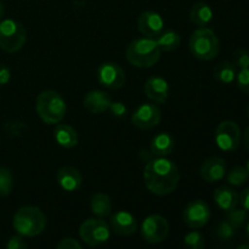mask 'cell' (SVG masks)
Masks as SVG:
<instances>
[{"instance_id": "1", "label": "cell", "mask_w": 249, "mask_h": 249, "mask_svg": "<svg viewBox=\"0 0 249 249\" xmlns=\"http://www.w3.org/2000/svg\"><path fill=\"white\" fill-rule=\"evenodd\" d=\"M143 181L150 192L156 196H168L177 190L180 173L177 164L165 157H157L146 163Z\"/></svg>"}, {"instance_id": "2", "label": "cell", "mask_w": 249, "mask_h": 249, "mask_svg": "<svg viewBox=\"0 0 249 249\" xmlns=\"http://www.w3.org/2000/svg\"><path fill=\"white\" fill-rule=\"evenodd\" d=\"M160 46L153 38H138L134 39L125 50V57L130 65L138 68H151L160 58Z\"/></svg>"}, {"instance_id": "3", "label": "cell", "mask_w": 249, "mask_h": 249, "mask_svg": "<svg viewBox=\"0 0 249 249\" xmlns=\"http://www.w3.org/2000/svg\"><path fill=\"white\" fill-rule=\"evenodd\" d=\"M46 216L40 208L36 206H26L17 209L14 215L12 225L15 231L23 237H36L46 228Z\"/></svg>"}, {"instance_id": "4", "label": "cell", "mask_w": 249, "mask_h": 249, "mask_svg": "<svg viewBox=\"0 0 249 249\" xmlns=\"http://www.w3.org/2000/svg\"><path fill=\"white\" fill-rule=\"evenodd\" d=\"M36 111L46 124H58L67 112V104L56 90H44L36 100Z\"/></svg>"}, {"instance_id": "5", "label": "cell", "mask_w": 249, "mask_h": 249, "mask_svg": "<svg viewBox=\"0 0 249 249\" xmlns=\"http://www.w3.org/2000/svg\"><path fill=\"white\" fill-rule=\"evenodd\" d=\"M190 53L201 61H212L220 51V43L215 32L208 27H202L192 32L189 39Z\"/></svg>"}, {"instance_id": "6", "label": "cell", "mask_w": 249, "mask_h": 249, "mask_svg": "<svg viewBox=\"0 0 249 249\" xmlns=\"http://www.w3.org/2000/svg\"><path fill=\"white\" fill-rule=\"evenodd\" d=\"M27 41V31L23 24L15 19L0 21V49L9 53H17Z\"/></svg>"}, {"instance_id": "7", "label": "cell", "mask_w": 249, "mask_h": 249, "mask_svg": "<svg viewBox=\"0 0 249 249\" xmlns=\"http://www.w3.org/2000/svg\"><path fill=\"white\" fill-rule=\"evenodd\" d=\"M79 236L90 247H99L109 240L111 229L104 219H88L80 225Z\"/></svg>"}, {"instance_id": "8", "label": "cell", "mask_w": 249, "mask_h": 249, "mask_svg": "<svg viewBox=\"0 0 249 249\" xmlns=\"http://www.w3.org/2000/svg\"><path fill=\"white\" fill-rule=\"evenodd\" d=\"M169 235V223L160 214L148 215L141 224V236L148 243H160Z\"/></svg>"}, {"instance_id": "9", "label": "cell", "mask_w": 249, "mask_h": 249, "mask_svg": "<svg viewBox=\"0 0 249 249\" xmlns=\"http://www.w3.org/2000/svg\"><path fill=\"white\" fill-rule=\"evenodd\" d=\"M242 133L238 124L233 121H224L215 130V143L221 151L230 152L238 148Z\"/></svg>"}, {"instance_id": "10", "label": "cell", "mask_w": 249, "mask_h": 249, "mask_svg": "<svg viewBox=\"0 0 249 249\" xmlns=\"http://www.w3.org/2000/svg\"><path fill=\"white\" fill-rule=\"evenodd\" d=\"M211 215L208 203L203 199H195L185 207L182 219L190 229H201L208 224Z\"/></svg>"}, {"instance_id": "11", "label": "cell", "mask_w": 249, "mask_h": 249, "mask_svg": "<svg viewBox=\"0 0 249 249\" xmlns=\"http://www.w3.org/2000/svg\"><path fill=\"white\" fill-rule=\"evenodd\" d=\"M97 82L102 87L111 90H118L125 84V72L116 62H104L96 71Z\"/></svg>"}, {"instance_id": "12", "label": "cell", "mask_w": 249, "mask_h": 249, "mask_svg": "<svg viewBox=\"0 0 249 249\" xmlns=\"http://www.w3.org/2000/svg\"><path fill=\"white\" fill-rule=\"evenodd\" d=\"M162 119L160 107L156 104H142L131 114V123L141 130L156 128Z\"/></svg>"}, {"instance_id": "13", "label": "cell", "mask_w": 249, "mask_h": 249, "mask_svg": "<svg viewBox=\"0 0 249 249\" xmlns=\"http://www.w3.org/2000/svg\"><path fill=\"white\" fill-rule=\"evenodd\" d=\"M136 24H138L139 32L147 38L155 39L164 31V19L158 12L152 11V10L141 12L139 15Z\"/></svg>"}, {"instance_id": "14", "label": "cell", "mask_w": 249, "mask_h": 249, "mask_svg": "<svg viewBox=\"0 0 249 249\" xmlns=\"http://www.w3.org/2000/svg\"><path fill=\"white\" fill-rule=\"evenodd\" d=\"M143 92L153 104L163 105L169 97V84L160 75H152L146 80L143 85Z\"/></svg>"}, {"instance_id": "15", "label": "cell", "mask_w": 249, "mask_h": 249, "mask_svg": "<svg viewBox=\"0 0 249 249\" xmlns=\"http://www.w3.org/2000/svg\"><path fill=\"white\" fill-rule=\"evenodd\" d=\"M199 175L208 184H215L226 175V162L224 158L212 156L207 158L199 169Z\"/></svg>"}, {"instance_id": "16", "label": "cell", "mask_w": 249, "mask_h": 249, "mask_svg": "<svg viewBox=\"0 0 249 249\" xmlns=\"http://www.w3.org/2000/svg\"><path fill=\"white\" fill-rule=\"evenodd\" d=\"M111 229L119 236H131L138 230V223L131 213L126 211H118L111 216Z\"/></svg>"}, {"instance_id": "17", "label": "cell", "mask_w": 249, "mask_h": 249, "mask_svg": "<svg viewBox=\"0 0 249 249\" xmlns=\"http://www.w3.org/2000/svg\"><path fill=\"white\" fill-rule=\"evenodd\" d=\"M56 181L63 191L74 192L82 186L83 177L74 167H62L57 170Z\"/></svg>"}, {"instance_id": "18", "label": "cell", "mask_w": 249, "mask_h": 249, "mask_svg": "<svg viewBox=\"0 0 249 249\" xmlns=\"http://www.w3.org/2000/svg\"><path fill=\"white\" fill-rule=\"evenodd\" d=\"M112 104V99L106 91L102 90H91L85 95L83 105L85 108L94 114H101L108 111Z\"/></svg>"}, {"instance_id": "19", "label": "cell", "mask_w": 249, "mask_h": 249, "mask_svg": "<svg viewBox=\"0 0 249 249\" xmlns=\"http://www.w3.org/2000/svg\"><path fill=\"white\" fill-rule=\"evenodd\" d=\"M213 199L216 206L225 213L237 208L240 203V196L233 189L229 186H221L214 191Z\"/></svg>"}, {"instance_id": "20", "label": "cell", "mask_w": 249, "mask_h": 249, "mask_svg": "<svg viewBox=\"0 0 249 249\" xmlns=\"http://www.w3.org/2000/svg\"><path fill=\"white\" fill-rule=\"evenodd\" d=\"M175 140L172 134L160 133L150 142V152L153 157H167L174 151Z\"/></svg>"}, {"instance_id": "21", "label": "cell", "mask_w": 249, "mask_h": 249, "mask_svg": "<svg viewBox=\"0 0 249 249\" xmlns=\"http://www.w3.org/2000/svg\"><path fill=\"white\" fill-rule=\"evenodd\" d=\"M56 142L63 148H73L78 145V133L70 124H57L53 130Z\"/></svg>"}, {"instance_id": "22", "label": "cell", "mask_w": 249, "mask_h": 249, "mask_svg": "<svg viewBox=\"0 0 249 249\" xmlns=\"http://www.w3.org/2000/svg\"><path fill=\"white\" fill-rule=\"evenodd\" d=\"M213 19V10L207 2L198 1L190 9V21L197 27H207Z\"/></svg>"}, {"instance_id": "23", "label": "cell", "mask_w": 249, "mask_h": 249, "mask_svg": "<svg viewBox=\"0 0 249 249\" xmlns=\"http://www.w3.org/2000/svg\"><path fill=\"white\" fill-rule=\"evenodd\" d=\"M90 208H91L92 214L100 219H104L106 216L111 215L112 212V202L108 195L104 192H96L92 195L90 199Z\"/></svg>"}, {"instance_id": "24", "label": "cell", "mask_w": 249, "mask_h": 249, "mask_svg": "<svg viewBox=\"0 0 249 249\" xmlns=\"http://www.w3.org/2000/svg\"><path fill=\"white\" fill-rule=\"evenodd\" d=\"M236 75H237V68L229 61H223L213 68L214 79L221 84H231L236 80Z\"/></svg>"}, {"instance_id": "25", "label": "cell", "mask_w": 249, "mask_h": 249, "mask_svg": "<svg viewBox=\"0 0 249 249\" xmlns=\"http://www.w3.org/2000/svg\"><path fill=\"white\" fill-rule=\"evenodd\" d=\"M156 43L160 46V51L164 53H172L175 51L180 46V34L178 32L173 31V29H165L158 36L155 38Z\"/></svg>"}, {"instance_id": "26", "label": "cell", "mask_w": 249, "mask_h": 249, "mask_svg": "<svg viewBox=\"0 0 249 249\" xmlns=\"http://www.w3.org/2000/svg\"><path fill=\"white\" fill-rule=\"evenodd\" d=\"M226 180L231 186H242L249 180V174L245 167H233L230 172L226 174Z\"/></svg>"}, {"instance_id": "27", "label": "cell", "mask_w": 249, "mask_h": 249, "mask_svg": "<svg viewBox=\"0 0 249 249\" xmlns=\"http://www.w3.org/2000/svg\"><path fill=\"white\" fill-rule=\"evenodd\" d=\"M14 187V177L11 170L5 167H0V198L7 197Z\"/></svg>"}, {"instance_id": "28", "label": "cell", "mask_w": 249, "mask_h": 249, "mask_svg": "<svg viewBox=\"0 0 249 249\" xmlns=\"http://www.w3.org/2000/svg\"><path fill=\"white\" fill-rule=\"evenodd\" d=\"M226 220L237 230V229L243 228L247 224L248 212H246L243 208L232 209V211L226 213Z\"/></svg>"}, {"instance_id": "29", "label": "cell", "mask_w": 249, "mask_h": 249, "mask_svg": "<svg viewBox=\"0 0 249 249\" xmlns=\"http://www.w3.org/2000/svg\"><path fill=\"white\" fill-rule=\"evenodd\" d=\"M185 248L186 249H204L206 241L203 235L198 231H191L184 238Z\"/></svg>"}, {"instance_id": "30", "label": "cell", "mask_w": 249, "mask_h": 249, "mask_svg": "<svg viewBox=\"0 0 249 249\" xmlns=\"http://www.w3.org/2000/svg\"><path fill=\"white\" fill-rule=\"evenodd\" d=\"M235 235H236V229L233 228L228 220L219 223L218 228H216V236H218L220 240L229 241L231 240V238H233V236Z\"/></svg>"}, {"instance_id": "31", "label": "cell", "mask_w": 249, "mask_h": 249, "mask_svg": "<svg viewBox=\"0 0 249 249\" xmlns=\"http://www.w3.org/2000/svg\"><path fill=\"white\" fill-rule=\"evenodd\" d=\"M232 63L237 70L249 68V51L245 49H238L232 55Z\"/></svg>"}, {"instance_id": "32", "label": "cell", "mask_w": 249, "mask_h": 249, "mask_svg": "<svg viewBox=\"0 0 249 249\" xmlns=\"http://www.w3.org/2000/svg\"><path fill=\"white\" fill-rule=\"evenodd\" d=\"M235 82L241 91L249 95V68L238 71Z\"/></svg>"}, {"instance_id": "33", "label": "cell", "mask_w": 249, "mask_h": 249, "mask_svg": "<svg viewBox=\"0 0 249 249\" xmlns=\"http://www.w3.org/2000/svg\"><path fill=\"white\" fill-rule=\"evenodd\" d=\"M26 124L22 123V122L19 121H9L5 124V131L11 136L21 135V134H23V131L26 130Z\"/></svg>"}, {"instance_id": "34", "label": "cell", "mask_w": 249, "mask_h": 249, "mask_svg": "<svg viewBox=\"0 0 249 249\" xmlns=\"http://www.w3.org/2000/svg\"><path fill=\"white\" fill-rule=\"evenodd\" d=\"M108 111L111 112V114L117 118H123L128 113V108H126L125 105L121 101H112L111 106H109Z\"/></svg>"}, {"instance_id": "35", "label": "cell", "mask_w": 249, "mask_h": 249, "mask_svg": "<svg viewBox=\"0 0 249 249\" xmlns=\"http://www.w3.org/2000/svg\"><path fill=\"white\" fill-rule=\"evenodd\" d=\"M6 249H27V243L23 236L17 233V235L10 237V240L6 243Z\"/></svg>"}, {"instance_id": "36", "label": "cell", "mask_w": 249, "mask_h": 249, "mask_svg": "<svg viewBox=\"0 0 249 249\" xmlns=\"http://www.w3.org/2000/svg\"><path fill=\"white\" fill-rule=\"evenodd\" d=\"M56 249H83L80 243L72 237H66L58 242Z\"/></svg>"}, {"instance_id": "37", "label": "cell", "mask_w": 249, "mask_h": 249, "mask_svg": "<svg viewBox=\"0 0 249 249\" xmlns=\"http://www.w3.org/2000/svg\"><path fill=\"white\" fill-rule=\"evenodd\" d=\"M10 79H11V71L6 65L0 63V87L9 84Z\"/></svg>"}, {"instance_id": "38", "label": "cell", "mask_w": 249, "mask_h": 249, "mask_svg": "<svg viewBox=\"0 0 249 249\" xmlns=\"http://www.w3.org/2000/svg\"><path fill=\"white\" fill-rule=\"evenodd\" d=\"M240 204L246 212L249 213V186L246 190H243L240 195Z\"/></svg>"}, {"instance_id": "39", "label": "cell", "mask_w": 249, "mask_h": 249, "mask_svg": "<svg viewBox=\"0 0 249 249\" xmlns=\"http://www.w3.org/2000/svg\"><path fill=\"white\" fill-rule=\"evenodd\" d=\"M243 143H245L246 150L249 152V126L246 129L245 133H243Z\"/></svg>"}, {"instance_id": "40", "label": "cell", "mask_w": 249, "mask_h": 249, "mask_svg": "<svg viewBox=\"0 0 249 249\" xmlns=\"http://www.w3.org/2000/svg\"><path fill=\"white\" fill-rule=\"evenodd\" d=\"M5 15V6H4V2L0 0V21L2 19V17H4Z\"/></svg>"}, {"instance_id": "41", "label": "cell", "mask_w": 249, "mask_h": 249, "mask_svg": "<svg viewBox=\"0 0 249 249\" xmlns=\"http://www.w3.org/2000/svg\"><path fill=\"white\" fill-rule=\"evenodd\" d=\"M246 235H247V237L249 238V221L247 223V225H246Z\"/></svg>"}, {"instance_id": "42", "label": "cell", "mask_w": 249, "mask_h": 249, "mask_svg": "<svg viewBox=\"0 0 249 249\" xmlns=\"http://www.w3.org/2000/svg\"><path fill=\"white\" fill-rule=\"evenodd\" d=\"M236 249H249V246H240V247L238 248H236Z\"/></svg>"}, {"instance_id": "43", "label": "cell", "mask_w": 249, "mask_h": 249, "mask_svg": "<svg viewBox=\"0 0 249 249\" xmlns=\"http://www.w3.org/2000/svg\"><path fill=\"white\" fill-rule=\"evenodd\" d=\"M246 169H247L248 174H249V160H247V164H246Z\"/></svg>"}, {"instance_id": "44", "label": "cell", "mask_w": 249, "mask_h": 249, "mask_svg": "<svg viewBox=\"0 0 249 249\" xmlns=\"http://www.w3.org/2000/svg\"><path fill=\"white\" fill-rule=\"evenodd\" d=\"M247 114H248V118H249V105L247 106Z\"/></svg>"}]
</instances>
